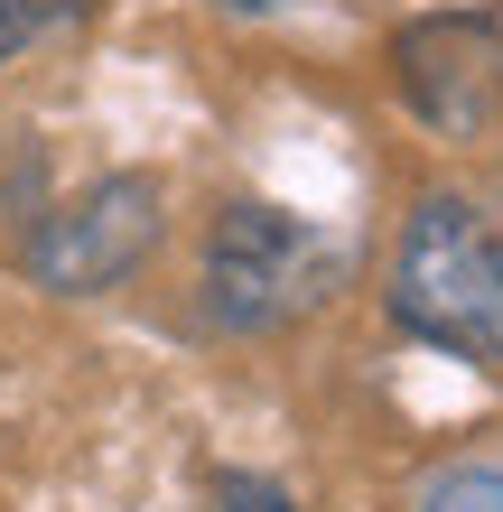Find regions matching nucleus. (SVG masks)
<instances>
[{
    "label": "nucleus",
    "mask_w": 503,
    "mask_h": 512,
    "mask_svg": "<svg viewBox=\"0 0 503 512\" xmlns=\"http://www.w3.org/2000/svg\"><path fill=\"white\" fill-rule=\"evenodd\" d=\"M382 317L401 345L503 373V215L466 187H420L392 224Z\"/></svg>",
    "instance_id": "1"
},
{
    "label": "nucleus",
    "mask_w": 503,
    "mask_h": 512,
    "mask_svg": "<svg viewBox=\"0 0 503 512\" xmlns=\"http://www.w3.org/2000/svg\"><path fill=\"white\" fill-rule=\"evenodd\" d=\"M345 270L354 252L336 224L271 196H224L196 243V317L233 345H271L289 326H308L317 308H336Z\"/></svg>",
    "instance_id": "2"
},
{
    "label": "nucleus",
    "mask_w": 503,
    "mask_h": 512,
    "mask_svg": "<svg viewBox=\"0 0 503 512\" xmlns=\"http://www.w3.org/2000/svg\"><path fill=\"white\" fill-rule=\"evenodd\" d=\"M168 243V177L150 168H103L84 177L75 196L38 205V215L19 224V280L38 298H112L122 280L150 270V252Z\"/></svg>",
    "instance_id": "3"
},
{
    "label": "nucleus",
    "mask_w": 503,
    "mask_h": 512,
    "mask_svg": "<svg viewBox=\"0 0 503 512\" xmlns=\"http://www.w3.org/2000/svg\"><path fill=\"white\" fill-rule=\"evenodd\" d=\"M382 66H392L401 112L429 140H448V149L494 140L503 131V0H485V10H420V19H401L392 47H382Z\"/></svg>",
    "instance_id": "4"
},
{
    "label": "nucleus",
    "mask_w": 503,
    "mask_h": 512,
    "mask_svg": "<svg viewBox=\"0 0 503 512\" xmlns=\"http://www.w3.org/2000/svg\"><path fill=\"white\" fill-rule=\"evenodd\" d=\"M410 512H503V457L494 447H466V457H438L420 475Z\"/></svg>",
    "instance_id": "5"
},
{
    "label": "nucleus",
    "mask_w": 503,
    "mask_h": 512,
    "mask_svg": "<svg viewBox=\"0 0 503 512\" xmlns=\"http://www.w3.org/2000/svg\"><path fill=\"white\" fill-rule=\"evenodd\" d=\"M103 0H0V47H38V38H66V28H84Z\"/></svg>",
    "instance_id": "6"
},
{
    "label": "nucleus",
    "mask_w": 503,
    "mask_h": 512,
    "mask_svg": "<svg viewBox=\"0 0 503 512\" xmlns=\"http://www.w3.org/2000/svg\"><path fill=\"white\" fill-rule=\"evenodd\" d=\"M215 512H299L289 503V485H271V475H215Z\"/></svg>",
    "instance_id": "7"
},
{
    "label": "nucleus",
    "mask_w": 503,
    "mask_h": 512,
    "mask_svg": "<svg viewBox=\"0 0 503 512\" xmlns=\"http://www.w3.org/2000/svg\"><path fill=\"white\" fill-rule=\"evenodd\" d=\"M215 10H243V19H271V10H289V0H215Z\"/></svg>",
    "instance_id": "8"
},
{
    "label": "nucleus",
    "mask_w": 503,
    "mask_h": 512,
    "mask_svg": "<svg viewBox=\"0 0 503 512\" xmlns=\"http://www.w3.org/2000/svg\"><path fill=\"white\" fill-rule=\"evenodd\" d=\"M0 66H10V47H0Z\"/></svg>",
    "instance_id": "9"
}]
</instances>
